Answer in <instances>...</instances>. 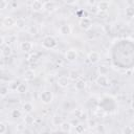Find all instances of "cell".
<instances>
[{
  "label": "cell",
  "mask_w": 134,
  "mask_h": 134,
  "mask_svg": "<svg viewBox=\"0 0 134 134\" xmlns=\"http://www.w3.org/2000/svg\"><path fill=\"white\" fill-rule=\"evenodd\" d=\"M69 79H70V81H73V82H75V81H77L80 77H81V75H80V73H79V71L77 70H75V69H72V70H70V72H69Z\"/></svg>",
  "instance_id": "cell-21"
},
{
  "label": "cell",
  "mask_w": 134,
  "mask_h": 134,
  "mask_svg": "<svg viewBox=\"0 0 134 134\" xmlns=\"http://www.w3.org/2000/svg\"><path fill=\"white\" fill-rule=\"evenodd\" d=\"M134 133V128L132 126H125L121 130V134H133Z\"/></svg>",
  "instance_id": "cell-27"
},
{
  "label": "cell",
  "mask_w": 134,
  "mask_h": 134,
  "mask_svg": "<svg viewBox=\"0 0 134 134\" xmlns=\"http://www.w3.org/2000/svg\"><path fill=\"white\" fill-rule=\"evenodd\" d=\"M77 58H79V52L75 48H70L65 52V59L70 63L75 62Z\"/></svg>",
  "instance_id": "cell-4"
},
{
  "label": "cell",
  "mask_w": 134,
  "mask_h": 134,
  "mask_svg": "<svg viewBox=\"0 0 134 134\" xmlns=\"http://www.w3.org/2000/svg\"><path fill=\"white\" fill-rule=\"evenodd\" d=\"M20 48L24 52H30L34 49V44L30 41H23L20 44Z\"/></svg>",
  "instance_id": "cell-12"
},
{
  "label": "cell",
  "mask_w": 134,
  "mask_h": 134,
  "mask_svg": "<svg viewBox=\"0 0 134 134\" xmlns=\"http://www.w3.org/2000/svg\"><path fill=\"white\" fill-rule=\"evenodd\" d=\"M1 54H2V57H4V58L10 57V55L13 54V49H12V47H10L9 45H7V44L3 45V46H2V50H1Z\"/></svg>",
  "instance_id": "cell-14"
},
{
  "label": "cell",
  "mask_w": 134,
  "mask_h": 134,
  "mask_svg": "<svg viewBox=\"0 0 134 134\" xmlns=\"http://www.w3.org/2000/svg\"><path fill=\"white\" fill-rule=\"evenodd\" d=\"M7 131V126L4 121H0V134H5Z\"/></svg>",
  "instance_id": "cell-31"
},
{
  "label": "cell",
  "mask_w": 134,
  "mask_h": 134,
  "mask_svg": "<svg viewBox=\"0 0 134 134\" xmlns=\"http://www.w3.org/2000/svg\"><path fill=\"white\" fill-rule=\"evenodd\" d=\"M42 46L45 49H55L58 47V40L53 36L47 35L42 39Z\"/></svg>",
  "instance_id": "cell-1"
},
{
  "label": "cell",
  "mask_w": 134,
  "mask_h": 134,
  "mask_svg": "<svg viewBox=\"0 0 134 134\" xmlns=\"http://www.w3.org/2000/svg\"><path fill=\"white\" fill-rule=\"evenodd\" d=\"M8 92H9V87L6 86V85H2L1 89H0V96L2 98H4V97H6L8 95Z\"/></svg>",
  "instance_id": "cell-25"
},
{
  "label": "cell",
  "mask_w": 134,
  "mask_h": 134,
  "mask_svg": "<svg viewBox=\"0 0 134 134\" xmlns=\"http://www.w3.org/2000/svg\"><path fill=\"white\" fill-rule=\"evenodd\" d=\"M110 5H111V3L109 1H99V2L96 3V8H97L98 12L106 13V12L109 10Z\"/></svg>",
  "instance_id": "cell-10"
},
{
  "label": "cell",
  "mask_w": 134,
  "mask_h": 134,
  "mask_svg": "<svg viewBox=\"0 0 134 134\" xmlns=\"http://www.w3.org/2000/svg\"><path fill=\"white\" fill-rule=\"evenodd\" d=\"M95 83L99 87H102V88H107L110 85V82H109L108 76L107 75H100V74H98V76L95 79Z\"/></svg>",
  "instance_id": "cell-6"
},
{
  "label": "cell",
  "mask_w": 134,
  "mask_h": 134,
  "mask_svg": "<svg viewBox=\"0 0 134 134\" xmlns=\"http://www.w3.org/2000/svg\"><path fill=\"white\" fill-rule=\"evenodd\" d=\"M63 121H64V120L62 119V116H61L60 114H54V115L52 116V118H51V122H52V125L58 126V127H60L61 124H62Z\"/></svg>",
  "instance_id": "cell-19"
},
{
  "label": "cell",
  "mask_w": 134,
  "mask_h": 134,
  "mask_svg": "<svg viewBox=\"0 0 134 134\" xmlns=\"http://www.w3.org/2000/svg\"><path fill=\"white\" fill-rule=\"evenodd\" d=\"M30 8H31V10H34L36 13L43 12L45 9V2H42L40 0H35L30 3Z\"/></svg>",
  "instance_id": "cell-5"
},
{
  "label": "cell",
  "mask_w": 134,
  "mask_h": 134,
  "mask_svg": "<svg viewBox=\"0 0 134 134\" xmlns=\"http://www.w3.org/2000/svg\"><path fill=\"white\" fill-rule=\"evenodd\" d=\"M71 128H72V125H71V122H69V121H63V122L61 124V126H60V129H61V131H62L63 133H68V132H70V131H71Z\"/></svg>",
  "instance_id": "cell-18"
},
{
  "label": "cell",
  "mask_w": 134,
  "mask_h": 134,
  "mask_svg": "<svg viewBox=\"0 0 134 134\" xmlns=\"http://www.w3.org/2000/svg\"><path fill=\"white\" fill-rule=\"evenodd\" d=\"M2 25L6 28H12V27L16 26V19L12 16H6L2 20Z\"/></svg>",
  "instance_id": "cell-7"
},
{
  "label": "cell",
  "mask_w": 134,
  "mask_h": 134,
  "mask_svg": "<svg viewBox=\"0 0 134 134\" xmlns=\"http://www.w3.org/2000/svg\"><path fill=\"white\" fill-rule=\"evenodd\" d=\"M74 131L76 134H83L85 132V126L83 124H77L74 126Z\"/></svg>",
  "instance_id": "cell-26"
},
{
  "label": "cell",
  "mask_w": 134,
  "mask_h": 134,
  "mask_svg": "<svg viewBox=\"0 0 134 134\" xmlns=\"http://www.w3.org/2000/svg\"><path fill=\"white\" fill-rule=\"evenodd\" d=\"M86 85H87L86 81H85L84 79H81V77H80L77 81L74 82V88H75L76 91H82V90H84V89L86 88Z\"/></svg>",
  "instance_id": "cell-13"
},
{
  "label": "cell",
  "mask_w": 134,
  "mask_h": 134,
  "mask_svg": "<svg viewBox=\"0 0 134 134\" xmlns=\"http://www.w3.org/2000/svg\"><path fill=\"white\" fill-rule=\"evenodd\" d=\"M133 21H134V18H133Z\"/></svg>",
  "instance_id": "cell-36"
},
{
  "label": "cell",
  "mask_w": 134,
  "mask_h": 134,
  "mask_svg": "<svg viewBox=\"0 0 134 134\" xmlns=\"http://www.w3.org/2000/svg\"><path fill=\"white\" fill-rule=\"evenodd\" d=\"M59 31H60V34H61L62 36H69V35L71 34V31H72V27H71L70 24L65 23V24H62V25L60 26Z\"/></svg>",
  "instance_id": "cell-11"
},
{
  "label": "cell",
  "mask_w": 134,
  "mask_h": 134,
  "mask_svg": "<svg viewBox=\"0 0 134 134\" xmlns=\"http://www.w3.org/2000/svg\"><path fill=\"white\" fill-rule=\"evenodd\" d=\"M125 15L126 17H128L129 19H133L134 18V6L129 5L125 8Z\"/></svg>",
  "instance_id": "cell-20"
},
{
  "label": "cell",
  "mask_w": 134,
  "mask_h": 134,
  "mask_svg": "<svg viewBox=\"0 0 134 134\" xmlns=\"http://www.w3.org/2000/svg\"><path fill=\"white\" fill-rule=\"evenodd\" d=\"M27 90H28V85H27V83H26V82H21L16 91H17V93H19V94H23V93H26Z\"/></svg>",
  "instance_id": "cell-17"
},
{
  "label": "cell",
  "mask_w": 134,
  "mask_h": 134,
  "mask_svg": "<svg viewBox=\"0 0 134 134\" xmlns=\"http://www.w3.org/2000/svg\"><path fill=\"white\" fill-rule=\"evenodd\" d=\"M28 32H29L30 35H32V36L38 35V34H39V28H38V26H37V25H31V26L28 28Z\"/></svg>",
  "instance_id": "cell-30"
},
{
  "label": "cell",
  "mask_w": 134,
  "mask_h": 134,
  "mask_svg": "<svg viewBox=\"0 0 134 134\" xmlns=\"http://www.w3.org/2000/svg\"><path fill=\"white\" fill-rule=\"evenodd\" d=\"M87 60H88V62L90 64H95L100 60V54H99V52H97L95 50L90 51L88 53V55H87Z\"/></svg>",
  "instance_id": "cell-8"
},
{
  "label": "cell",
  "mask_w": 134,
  "mask_h": 134,
  "mask_svg": "<svg viewBox=\"0 0 134 134\" xmlns=\"http://www.w3.org/2000/svg\"><path fill=\"white\" fill-rule=\"evenodd\" d=\"M25 25H26L25 19H23V18H21V17L18 18V19H16V27H17V28L22 29V28L25 27Z\"/></svg>",
  "instance_id": "cell-24"
},
{
  "label": "cell",
  "mask_w": 134,
  "mask_h": 134,
  "mask_svg": "<svg viewBox=\"0 0 134 134\" xmlns=\"http://www.w3.org/2000/svg\"><path fill=\"white\" fill-rule=\"evenodd\" d=\"M69 83H70V79L67 75H61L57 80V84L61 88H67L69 86Z\"/></svg>",
  "instance_id": "cell-9"
},
{
  "label": "cell",
  "mask_w": 134,
  "mask_h": 134,
  "mask_svg": "<svg viewBox=\"0 0 134 134\" xmlns=\"http://www.w3.org/2000/svg\"><path fill=\"white\" fill-rule=\"evenodd\" d=\"M45 9L48 12H53L57 9V3L53 1H47L45 2Z\"/></svg>",
  "instance_id": "cell-22"
},
{
  "label": "cell",
  "mask_w": 134,
  "mask_h": 134,
  "mask_svg": "<svg viewBox=\"0 0 134 134\" xmlns=\"http://www.w3.org/2000/svg\"><path fill=\"white\" fill-rule=\"evenodd\" d=\"M20 83H21V82H13L12 84H9V86L12 87V89H13V90H15V91H16V90H17V88H18V86L20 85Z\"/></svg>",
  "instance_id": "cell-33"
},
{
  "label": "cell",
  "mask_w": 134,
  "mask_h": 134,
  "mask_svg": "<svg viewBox=\"0 0 134 134\" xmlns=\"http://www.w3.org/2000/svg\"><path fill=\"white\" fill-rule=\"evenodd\" d=\"M40 100L44 104V105H49L52 103L53 100V93L50 90H43L40 93Z\"/></svg>",
  "instance_id": "cell-2"
},
{
  "label": "cell",
  "mask_w": 134,
  "mask_h": 134,
  "mask_svg": "<svg viewBox=\"0 0 134 134\" xmlns=\"http://www.w3.org/2000/svg\"><path fill=\"white\" fill-rule=\"evenodd\" d=\"M21 134H32V132H31V130H29L28 128H25V129L21 132Z\"/></svg>",
  "instance_id": "cell-34"
},
{
  "label": "cell",
  "mask_w": 134,
  "mask_h": 134,
  "mask_svg": "<svg viewBox=\"0 0 134 134\" xmlns=\"http://www.w3.org/2000/svg\"><path fill=\"white\" fill-rule=\"evenodd\" d=\"M24 77H25L26 81H31L35 77V72L32 70H30V69L29 70H26L25 71V74H24Z\"/></svg>",
  "instance_id": "cell-28"
},
{
  "label": "cell",
  "mask_w": 134,
  "mask_h": 134,
  "mask_svg": "<svg viewBox=\"0 0 134 134\" xmlns=\"http://www.w3.org/2000/svg\"><path fill=\"white\" fill-rule=\"evenodd\" d=\"M34 109H35V107H34V105L30 102H26V103H24L22 105V111L25 114H30L34 111Z\"/></svg>",
  "instance_id": "cell-15"
},
{
  "label": "cell",
  "mask_w": 134,
  "mask_h": 134,
  "mask_svg": "<svg viewBox=\"0 0 134 134\" xmlns=\"http://www.w3.org/2000/svg\"><path fill=\"white\" fill-rule=\"evenodd\" d=\"M8 6H9V2H7V1H5V0L0 1V9H1V10L7 8Z\"/></svg>",
  "instance_id": "cell-32"
},
{
  "label": "cell",
  "mask_w": 134,
  "mask_h": 134,
  "mask_svg": "<svg viewBox=\"0 0 134 134\" xmlns=\"http://www.w3.org/2000/svg\"><path fill=\"white\" fill-rule=\"evenodd\" d=\"M79 26L83 30H89L92 27V21L89 17H82L79 21Z\"/></svg>",
  "instance_id": "cell-3"
},
{
  "label": "cell",
  "mask_w": 134,
  "mask_h": 134,
  "mask_svg": "<svg viewBox=\"0 0 134 134\" xmlns=\"http://www.w3.org/2000/svg\"><path fill=\"white\" fill-rule=\"evenodd\" d=\"M98 72L100 75H107V73L109 72V69L105 65H99L98 66Z\"/></svg>",
  "instance_id": "cell-29"
},
{
  "label": "cell",
  "mask_w": 134,
  "mask_h": 134,
  "mask_svg": "<svg viewBox=\"0 0 134 134\" xmlns=\"http://www.w3.org/2000/svg\"><path fill=\"white\" fill-rule=\"evenodd\" d=\"M22 115H23V111L20 110V109L15 108V109H13L10 111V117L13 119H20L22 117Z\"/></svg>",
  "instance_id": "cell-16"
},
{
  "label": "cell",
  "mask_w": 134,
  "mask_h": 134,
  "mask_svg": "<svg viewBox=\"0 0 134 134\" xmlns=\"http://www.w3.org/2000/svg\"><path fill=\"white\" fill-rule=\"evenodd\" d=\"M34 122H35L34 116H31L30 114H26L24 116V125L25 126H31V125H34Z\"/></svg>",
  "instance_id": "cell-23"
},
{
  "label": "cell",
  "mask_w": 134,
  "mask_h": 134,
  "mask_svg": "<svg viewBox=\"0 0 134 134\" xmlns=\"http://www.w3.org/2000/svg\"><path fill=\"white\" fill-rule=\"evenodd\" d=\"M130 107H131V109H132V110H134V99L131 102V104H130Z\"/></svg>",
  "instance_id": "cell-35"
}]
</instances>
